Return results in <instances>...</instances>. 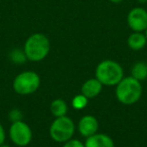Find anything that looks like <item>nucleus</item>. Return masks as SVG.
<instances>
[{"instance_id": "f03ea898", "label": "nucleus", "mask_w": 147, "mask_h": 147, "mask_svg": "<svg viewBox=\"0 0 147 147\" xmlns=\"http://www.w3.org/2000/svg\"><path fill=\"white\" fill-rule=\"evenodd\" d=\"M51 49L49 40L44 34L34 33L30 35L24 44V53L30 61H40L47 56Z\"/></svg>"}, {"instance_id": "aec40b11", "label": "nucleus", "mask_w": 147, "mask_h": 147, "mask_svg": "<svg viewBox=\"0 0 147 147\" xmlns=\"http://www.w3.org/2000/svg\"><path fill=\"white\" fill-rule=\"evenodd\" d=\"M138 1H139L140 3H145V2H147V0H138Z\"/></svg>"}, {"instance_id": "9d476101", "label": "nucleus", "mask_w": 147, "mask_h": 147, "mask_svg": "<svg viewBox=\"0 0 147 147\" xmlns=\"http://www.w3.org/2000/svg\"><path fill=\"white\" fill-rule=\"evenodd\" d=\"M103 84L97 78H92L85 82L82 85V94L88 98H94L101 93Z\"/></svg>"}, {"instance_id": "6ab92c4d", "label": "nucleus", "mask_w": 147, "mask_h": 147, "mask_svg": "<svg viewBox=\"0 0 147 147\" xmlns=\"http://www.w3.org/2000/svg\"><path fill=\"white\" fill-rule=\"evenodd\" d=\"M111 2H113V3H120V2H122L123 0H110Z\"/></svg>"}, {"instance_id": "ddd939ff", "label": "nucleus", "mask_w": 147, "mask_h": 147, "mask_svg": "<svg viewBox=\"0 0 147 147\" xmlns=\"http://www.w3.org/2000/svg\"><path fill=\"white\" fill-rule=\"evenodd\" d=\"M132 77L142 81L147 78V64L145 62H137L133 65L131 69Z\"/></svg>"}, {"instance_id": "0eeeda50", "label": "nucleus", "mask_w": 147, "mask_h": 147, "mask_svg": "<svg viewBox=\"0 0 147 147\" xmlns=\"http://www.w3.org/2000/svg\"><path fill=\"white\" fill-rule=\"evenodd\" d=\"M127 23L134 32H142L146 30L147 11L141 7H135L131 9L127 16Z\"/></svg>"}, {"instance_id": "a211bd4d", "label": "nucleus", "mask_w": 147, "mask_h": 147, "mask_svg": "<svg viewBox=\"0 0 147 147\" xmlns=\"http://www.w3.org/2000/svg\"><path fill=\"white\" fill-rule=\"evenodd\" d=\"M4 141H5V131H4L3 126L0 124V145H2Z\"/></svg>"}, {"instance_id": "4be33fe9", "label": "nucleus", "mask_w": 147, "mask_h": 147, "mask_svg": "<svg viewBox=\"0 0 147 147\" xmlns=\"http://www.w3.org/2000/svg\"><path fill=\"white\" fill-rule=\"evenodd\" d=\"M145 31H146V34H145V35H146V38H147V28H146V30H145Z\"/></svg>"}, {"instance_id": "412c9836", "label": "nucleus", "mask_w": 147, "mask_h": 147, "mask_svg": "<svg viewBox=\"0 0 147 147\" xmlns=\"http://www.w3.org/2000/svg\"><path fill=\"white\" fill-rule=\"evenodd\" d=\"M0 147H10V146H8V145H4V144H2V145H0Z\"/></svg>"}, {"instance_id": "dca6fc26", "label": "nucleus", "mask_w": 147, "mask_h": 147, "mask_svg": "<svg viewBox=\"0 0 147 147\" xmlns=\"http://www.w3.org/2000/svg\"><path fill=\"white\" fill-rule=\"evenodd\" d=\"M8 116H9V119L11 120L12 122L20 121V120L22 119V113H21V111L18 110V109H12L9 112V114H8Z\"/></svg>"}, {"instance_id": "6e6552de", "label": "nucleus", "mask_w": 147, "mask_h": 147, "mask_svg": "<svg viewBox=\"0 0 147 147\" xmlns=\"http://www.w3.org/2000/svg\"><path fill=\"white\" fill-rule=\"evenodd\" d=\"M78 128L81 135L85 136V137H90L97 133L99 128V122L96 119V117L92 116V115H85L79 121Z\"/></svg>"}, {"instance_id": "39448f33", "label": "nucleus", "mask_w": 147, "mask_h": 147, "mask_svg": "<svg viewBox=\"0 0 147 147\" xmlns=\"http://www.w3.org/2000/svg\"><path fill=\"white\" fill-rule=\"evenodd\" d=\"M40 85V78L34 71H24L18 74L13 81V89L19 95L34 93Z\"/></svg>"}, {"instance_id": "f8f14e48", "label": "nucleus", "mask_w": 147, "mask_h": 147, "mask_svg": "<svg viewBox=\"0 0 147 147\" xmlns=\"http://www.w3.org/2000/svg\"><path fill=\"white\" fill-rule=\"evenodd\" d=\"M51 112L53 116L62 117L66 116L68 112V105L63 99H55L51 104Z\"/></svg>"}, {"instance_id": "1a4fd4ad", "label": "nucleus", "mask_w": 147, "mask_h": 147, "mask_svg": "<svg viewBox=\"0 0 147 147\" xmlns=\"http://www.w3.org/2000/svg\"><path fill=\"white\" fill-rule=\"evenodd\" d=\"M85 147H115V145L110 136L106 134L96 133L90 137H87Z\"/></svg>"}, {"instance_id": "423d86ee", "label": "nucleus", "mask_w": 147, "mask_h": 147, "mask_svg": "<svg viewBox=\"0 0 147 147\" xmlns=\"http://www.w3.org/2000/svg\"><path fill=\"white\" fill-rule=\"evenodd\" d=\"M9 136L11 141L17 146H26L32 139V131L25 122L20 120L12 122L9 129Z\"/></svg>"}, {"instance_id": "f3484780", "label": "nucleus", "mask_w": 147, "mask_h": 147, "mask_svg": "<svg viewBox=\"0 0 147 147\" xmlns=\"http://www.w3.org/2000/svg\"><path fill=\"white\" fill-rule=\"evenodd\" d=\"M63 147H85V144L78 139H70L65 142Z\"/></svg>"}, {"instance_id": "7ed1b4c3", "label": "nucleus", "mask_w": 147, "mask_h": 147, "mask_svg": "<svg viewBox=\"0 0 147 147\" xmlns=\"http://www.w3.org/2000/svg\"><path fill=\"white\" fill-rule=\"evenodd\" d=\"M123 75L122 66L113 60H104L96 68V78L103 85H117L123 79Z\"/></svg>"}, {"instance_id": "4468645a", "label": "nucleus", "mask_w": 147, "mask_h": 147, "mask_svg": "<svg viewBox=\"0 0 147 147\" xmlns=\"http://www.w3.org/2000/svg\"><path fill=\"white\" fill-rule=\"evenodd\" d=\"M88 99H89L88 97H86L84 94H79L74 97L72 104H73L75 109L81 110V109L85 108V107L87 106V104H88Z\"/></svg>"}, {"instance_id": "f257e3e1", "label": "nucleus", "mask_w": 147, "mask_h": 147, "mask_svg": "<svg viewBox=\"0 0 147 147\" xmlns=\"http://www.w3.org/2000/svg\"><path fill=\"white\" fill-rule=\"evenodd\" d=\"M142 95V86L140 81L132 76L125 77L117 84L116 97L122 104L132 105L140 99Z\"/></svg>"}, {"instance_id": "20e7f679", "label": "nucleus", "mask_w": 147, "mask_h": 147, "mask_svg": "<svg viewBox=\"0 0 147 147\" xmlns=\"http://www.w3.org/2000/svg\"><path fill=\"white\" fill-rule=\"evenodd\" d=\"M75 133V124L71 118L67 116L57 117L49 128V135L55 141L65 143L72 139Z\"/></svg>"}, {"instance_id": "9b49d317", "label": "nucleus", "mask_w": 147, "mask_h": 147, "mask_svg": "<svg viewBox=\"0 0 147 147\" xmlns=\"http://www.w3.org/2000/svg\"><path fill=\"white\" fill-rule=\"evenodd\" d=\"M147 38L146 35L143 34L141 32H134L128 37L127 44L132 50L138 51L144 48V46L146 45Z\"/></svg>"}, {"instance_id": "2eb2a0df", "label": "nucleus", "mask_w": 147, "mask_h": 147, "mask_svg": "<svg viewBox=\"0 0 147 147\" xmlns=\"http://www.w3.org/2000/svg\"><path fill=\"white\" fill-rule=\"evenodd\" d=\"M10 58H11V60L14 63H17V64L23 63V62L27 59L26 58L25 53H24V50L21 51V50H19V49H14V50H12L11 53H10Z\"/></svg>"}]
</instances>
